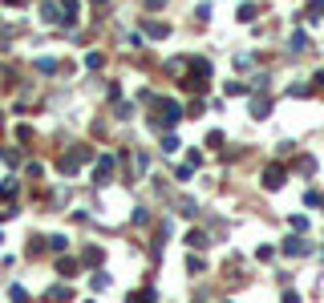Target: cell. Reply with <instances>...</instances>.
Wrapping results in <instances>:
<instances>
[{
  "mask_svg": "<svg viewBox=\"0 0 324 303\" xmlns=\"http://www.w3.org/2000/svg\"><path fill=\"white\" fill-rule=\"evenodd\" d=\"M263 182H268V186H280V182H284V170H280V166H272L268 174H263Z\"/></svg>",
  "mask_w": 324,
  "mask_h": 303,
  "instance_id": "cell-1",
  "label": "cell"
},
{
  "mask_svg": "<svg viewBox=\"0 0 324 303\" xmlns=\"http://www.w3.org/2000/svg\"><path fill=\"white\" fill-rule=\"evenodd\" d=\"M113 174V158H102V166H98V182H106Z\"/></svg>",
  "mask_w": 324,
  "mask_h": 303,
  "instance_id": "cell-2",
  "label": "cell"
},
{
  "mask_svg": "<svg viewBox=\"0 0 324 303\" xmlns=\"http://www.w3.org/2000/svg\"><path fill=\"white\" fill-rule=\"evenodd\" d=\"M146 8H150V12H158V8H166V0H146Z\"/></svg>",
  "mask_w": 324,
  "mask_h": 303,
  "instance_id": "cell-3",
  "label": "cell"
},
{
  "mask_svg": "<svg viewBox=\"0 0 324 303\" xmlns=\"http://www.w3.org/2000/svg\"><path fill=\"white\" fill-rule=\"evenodd\" d=\"M8 4H24V0H8Z\"/></svg>",
  "mask_w": 324,
  "mask_h": 303,
  "instance_id": "cell-4",
  "label": "cell"
}]
</instances>
